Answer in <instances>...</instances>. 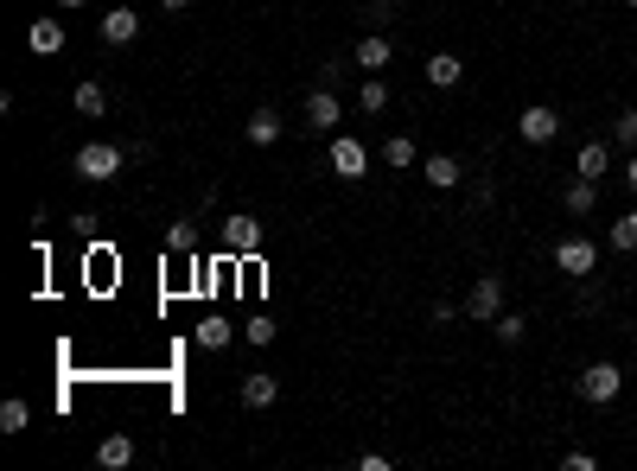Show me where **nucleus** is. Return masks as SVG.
I'll return each mask as SVG.
<instances>
[{
  "label": "nucleus",
  "mask_w": 637,
  "mask_h": 471,
  "mask_svg": "<svg viewBox=\"0 0 637 471\" xmlns=\"http://www.w3.org/2000/svg\"><path fill=\"white\" fill-rule=\"evenodd\" d=\"M71 166H77V179L102 185V179H115V172H122V147H115V141H83Z\"/></svg>",
  "instance_id": "f257e3e1"
},
{
  "label": "nucleus",
  "mask_w": 637,
  "mask_h": 471,
  "mask_svg": "<svg viewBox=\"0 0 637 471\" xmlns=\"http://www.w3.org/2000/svg\"><path fill=\"white\" fill-rule=\"evenodd\" d=\"M574 389H580V401H593V408H606V401H618V389H625V370H618V363H587Z\"/></svg>",
  "instance_id": "f03ea898"
},
{
  "label": "nucleus",
  "mask_w": 637,
  "mask_h": 471,
  "mask_svg": "<svg viewBox=\"0 0 637 471\" xmlns=\"http://www.w3.org/2000/svg\"><path fill=\"white\" fill-rule=\"evenodd\" d=\"M497 312H504V274H478V281H472V293H466V319L491 325Z\"/></svg>",
  "instance_id": "7ed1b4c3"
},
{
  "label": "nucleus",
  "mask_w": 637,
  "mask_h": 471,
  "mask_svg": "<svg viewBox=\"0 0 637 471\" xmlns=\"http://www.w3.org/2000/svg\"><path fill=\"white\" fill-rule=\"evenodd\" d=\"M516 134H523L529 147H548V141H555V134H561V115L548 109V102H529V109L516 115Z\"/></svg>",
  "instance_id": "20e7f679"
},
{
  "label": "nucleus",
  "mask_w": 637,
  "mask_h": 471,
  "mask_svg": "<svg viewBox=\"0 0 637 471\" xmlns=\"http://www.w3.org/2000/svg\"><path fill=\"white\" fill-rule=\"evenodd\" d=\"M332 172H338V179H364V172H370V153H364L357 134H332Z\"/></svg>",
  "instance_id": "39448f33"
},
{
  "label": "nucleus",
  "mask_w": 637,
  "mask_h": 471,
  "mask_svg": "<svg viewBox=\"0 0 637 471\" xmlns=\"http://www.w3.org/2000/svg\"><path fill=\"white\" fill-rule=\"evenodd\" d=\"M555 268L580 281V274H593V268H599V249H593L587 236H567V242H555Z\"/></svg>",
  "instance_id": "423d86ee"
},
{
  "label": "nucleus",
  "mask_w": 637,
  "mask_h": 471,
  "mask_svg": "<svg viewBox=\"0 0 637 471\" xmlns=\"http://www.w3.org/2000/svg\"><path fill=\"white\" fill-rule=\"evenodd\" d=\"M338 121H344V109H338L332 90H313V96H306V128H313V134H338Z\"/></svg>",
  "instance_id": "0eeeda50"
},
{
  "label": "nucleus",
  "mask_w": 637,
  "mask_h": 471,
  "mask_svg": "<svg viewBox=\"0 0 637 471\" xmlns=\"http://www.w3.org/2000/svg\"><path fill=\"white\" fill-rule=\"evenodd\" d=\"M102 39H109V45H134V39H141V13H134V7H109V13H102Z\"/></svg>",
  "instance_id": "6e6552de"
},
{
  "label": "nucleus",
  "mask_w": 637,
  "mask_h": 471,
  "mask_svg": "<svg viewBox=\"0 0 637 471\" xmlns=\"http://www.w3.org/2000/svg\"><path fill=\"white\" fill-rule=\"evenodd\" d=\"M223 249H230V255H255V249H262V223H255V217H230V223H223Z\"/></svg>",
  "instance_id": "1a4fd4ad"
},
{
  "label": "nucleus",
  "mask_w": 637,
  "mask_h": 471,
  "mask_svg": "<svg viewBox=\"0 0 637 471\" xmlns=\"http://www.w3.org/2000/svg\"><path fill=\"white\" fill-rule=\"evenodd\" d=\"M26 45H32V58H58V51H64V20H32Z\"/></svg>",
  "instance_id": "9d476101"
},
{
  "label": "nucleus",
  "mask_w": 637,
  "mask_h": 471,
  "mask_svg": "<svg viewBox=\"0 0 637 471\" xmlns=\"http://www.w3.org/2000/svg\"><path fill=\"white\" fill-rule=\"evenodd\" d=\"M389 58H395V45L383 39V32H370V39H357V51H351V64H357V71H383Z\"/></svg>",
  "instance_id": "9b49d317"
},
{
  "label": "nucleus",
  "mask_w": 637,
  "mask_h": 471,
  "mask_svg": "<svg viewBox=\"0 0 637 471\" xmlns=\"http://www.w3.org/2000/svg\"><path fill=\"white\" fill-rule=\"evenodd\" d=\"M427 83H434V90H453L459 77H466V64L453 58V51H434V58H427V71H421Z\"/></svg>",
  "instance_id": "f8f14e48"
},
{
  "label": "nucleus",
  "mask_w": 637,
  "mask_h": 471,
  "mask_svg": "<svg viewBox=\"0 0 637 471\" xmlns=\"http://www.w3.org/2000/svg\"><path fill=\"white\" fill-rule=\"evenodd\" d=\"M561 204H567V217H593L599 211V185L593 179H574V185L561 191Z\"/></svg>",
  "instance_id": "ddd939ff"
},
{
  "label": "nucleus",
  "mask_w": 637,
  "mask_h": 471,
  "mask_svg": "<svg viewBox=\"0 0 637 471\" xmlns=\"http://www.w3.org/2000/svg\"><path fill=\"white\" fill-rule=\"evenodd\" d=\"M243 134H249V147H274V141H281V115H274V109H255V115L243 121Z\"/></svg>",
  "instance_id": "4468645a"
},
{
  "label": "nucleus",
  "mask_w": 637,
  "mask_h": 471,
  "mask_svg": "<svg viewBox=\"0 0 637 471\" xmlns=\"http://www.w3.org/2000/svg\"><path fill=\"white\" fill-rule=\"evenodd\" d=\"M192 338H198V351H223V344L236 338V325H230V319H217V312H211V319H198V325H192Z\"/></svg>",
  "instance_id": "2eb2a0df"
},
{
  "label": "nucleus",
  "mask_w": 637,
  "mask_h": 471,
  "mask_svg": "<svg viewBox=\"0 0 637 471\" xmlns=\"http://www.w3.org/2000/svg\"><path fill=\"white\" fill-rule=\"evenodd\" d=\"M71 102H77V115H90V121H96V115H109V90H102L96 77H83L77 90H71Z\"/></svg>",
  "instance_id": "dca6fc26"
},
{
  "label": "nucleus",
  "mask_w": 637,
  "mask_h": 471,
  "mask_svg": "<svg viewBox=\"0 0 637 471\" xmlns=\"http://www.w3.org/2000/svg\"><path fill=\"white\" fill-rule=\"evenodd\" d=\"M421 179L434 191H453L459 185V160H453V153H434V160H421Z\"/></svg>",
  "instance_id": "f3484780"
},
{
  "label": "nucleus",
  "mask_w": 637,
  "mask_h": 471,
  "mask_svg": "<svg viewBox=\"0 0 637 471\" xmlns=\"http://www.w3.org/2000/svg\"><path fill=\"white\" fill-rule=\"evenodd\" d=\"M274 395H281V382H274V376H262V370L243 376V408H274Z\"/></svg>",
  "instance_id": "a211bd4d"
},
{
  "label": "nucleus",
  "mask_w": 637,
  "mask_h": 471,
  "mask_svg": "<svg viewBox=\"0 0 637 471\" xmlns=\"http://www.w3.org/2000/svg\"><path fill=\"white\" fill-rule=\"evenodd\" d=\"M606 166H612V153L606 147H599V141H587V147H580V160H574V172H580V179H606Z\"/></svg>",
  "instance_id": "6ab92c4d"
},
{
  "label": "nucleus",
  "mask_w": 637,
  "mask_h": 471,
  "mask_svg": "<svg viewBox=\"0 0 637 471\" xmlns=\"http://www.w3.org/2000/svg\"><path fill=\"white\" fill-rule=\"evenodd\" d=\"M128 459H134V440H128V433H109V440L96 446V465H109V471H122Z\"/></svg>",
  "instance_id": "aec40b11"
},
{
  "label": "nucleus",
  "mask_w": 637,
  "mask_h": 471,
  "mask_svg": "<svg viewBox=\"0 0 637 471\" xmlns=\"http://www.w3.org/2000/svg\"><path fill=\"white\" fill-rule=\"evenodd\" d=\"M383 160H389L395 172H408V166H421V147H415V141H408V134H395V141L383 147Z\"/></svg>",
  "instance_id": "412c9836"
},
{
  "label": "nucleus",
  "mask_w": 637,
  "mask_h": 471,
  "mask_svg": "<svg viewBox=\"0 0 637 471\" xmlns=\"http://www.w3.org/2000/svg\"><path fill=\"white\" fill-rule=\"evenodd\" d=\"M26 421H32V408H26L20 395H7V401H0V433H26Z\"/></svg>",
  "instance_id": "4be33fe9"
},
{
  "label": "nucleus",
  "mask_w": 637,
  "mask_h": 471,
  "mask_svg": "<svg viewBox=\"0 0 637 471\" xmlns=\"http://www.w3.org/2000/svg\"><path fill=\"white\" fill-rule=\"evenodd\" d=\"M357 109H364V115H376V109H389V83H383V77H370L364 90H357Z\"/></svg>",
  "instance_id": "5701e85b"
},
{
  "label": "nucleus",
  "mask_w": 637,
  "mask_h": 471,
  "mask_svg": "<svg viewBox=\"0 0 637 471\" xmlns=\"http://www.w3.org/2000/svg\"><path fill=\"white\" fill-rule=\"evenodd\" d=\"M612 249H625V255L637 249V211H625V217L612 223Z\"/></svg>",
  "instance_id": "b1692460"
},
{
  "label": "nucleus",
  "mask_w": 637,
  "mask_h": 471,
  "mask_svg": "<svg viewBox=\"0 0 637 471\" xmlns=\"http://www.w3.org/2000/svg\"><path fill=\"white\" fill-rule=\"evenodd\" d=\"M166 249H172V255H192V249H198V230H192V223H172V230H166Z\"/></svg>",
  "instance_id": "393cba45"
},
{
  "label": "nucleus",
  "mask_w": 637,
  "mask_h": 471,
  "mask_svg": "<svg viewBox=\"0 0 637 471\" xmlns=\"http://www.w3.org/2000/svg\"><path fill=\"white\" fill-rule=\"evenodd\" d=\"M497 338H504V344H516V338H523V331H529V319H523V312H497Z\"/></svg>",
  "instance_id": "a878e982"
},
{
  "label": "nucleus",
  "mask_w": 637,
  "mask_h": 471,
  "mask_svg": "<svg viewBox=\"0 0 637 471\" xmlns=\"http://www.w3.org/2000/svg\"><path fill=\"white\" fill-rule=\"evenodd\" d=\"M612 134H618V147H631V153H637V109L618 115V121H612Z\"/></svg>",
  "instance_id": "bb28decb"
},
{
  "label": "nucleus",
  "mask_w": 637,
  "mask_h": 471,
  "mask_svg": "<svg viewBox=\"0 0 637 471\" xmlns=\"http://www.w3.org/2000/svg\"><path fill=\"white\" fill-rule=\"evenodd\" d=\"M243 338H249V344H274V319H249Z\"/></svg>",
  "instance_id": "cd10ccee"
},
{
  "label": "nucleus",
  "mask_w": 637,
  "mask_h": 471,
  "mask_svg": "<svg viewBox=\"0 0 637 471\" xmlns=\"http://www.w3.org/2000/svg\"><path fill=\"white\" fill-rule=\"evenodd\" d=\"M160 7H166V13H185V7H192V0H160Z\"/></svg>",
  "instance_id": "c85d7f7f"
},
{
  "label": "nucleus",
  "mask_w": 637,
  "mask_h": 471,
  "mask_svg": "<svg viewBox=\"0 0 637 471\" xmlns=\"http://www.w3.org/2000/svg\"><path fill=\"white\" fill-rule=\"evenodd\" d=\"M625 185H631V191H637V160H631V166H625Z\"/></svg>",
  "instance_id": "c756f323"
},
{
  "label": "nucleus",
  "mask_w": 637,
  "mask_h": 471,
  "mask_svg": "<svg viewBox=\"0 0 637 471\" xmlns=\"http://www.w3.org/2000/svg\"><path fill=\"white\" fill-rule=\"evenodd\" d=\"M58 7H90V0H58Z\"/></svg>",
  "instance_id": "7c9ffc66"
},
{
  "label": "nucleus",
  "mask_w": 637,
  "mask_h": 471,
  "mask_svg": "<svg viewBox=\"0 0 637 471\" xmlns=\"http://www.w3.org/2000/svg\"><path fill=\"white\" fill-rule=\"evenodd\" d=\"M631 7H637V0H631Z\"/></svg>",
  "instance_id": "2f4dec72"
}]
</instances>
